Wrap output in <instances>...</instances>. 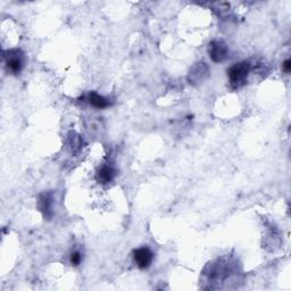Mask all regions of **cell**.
I'll return each instance as SVG.
<instances>
[{"label":"cell","mask_w":291,"mask_h":291,"mask_svg":"<svg viewBox=\"0 0 291 291\" xmlns=\"http://www.w3.org/2000/svg\"><path fill=\"white\" fill-rule=\"evenodd\" d=\"M251 66L249 62H240L232 65L231 67L228 69V76L230 85L233 89L242 88L248 80L249 73H250Z\"/></svg>","instance_id":"obj_1"},{"label":"cell","mask_w":291,"mask_h":291,"mask_svg":"<svg viewBox=\"0 0 291 291\" xmlns=\"http://www.w3.org/2000/svg\"><path fill=\"white\" fill-rule=\"evenodd\" d=\"M208 54L214 63H223L229 58V47L223 41L214 40L208 47Z\"/></svg>","instance_id":"obj_2"},{"label":"cell","mask_w":291,"mask_h":291,"mask_svg":"<svg viewBox=\"0 0 291 291\" xmlns=\"http://www.w3.org/2000/svg\"><path fill=\"white\" fill-rule=\"evenodd\" d=\"M6 59V68L12 74H20L23 68V55L20 50H10L4 55Z\"/></svg>","instance_id":"obj_3"},{"label":"cell","mask_w":291,"mask_h":291,"mask_svg":"<svg viewBox=\"0 0 291 291\" xmlns=\"http://www.w3.org/2000/svg\"><path fill=\"white\" fill-rule=\"evenodd\" d=\"M133 259L139 268H148L154 260V253L148 247H141L133 251Z\"/></svg>","instance_id":"obj_4"},{"label":"cell","mask_w":291,"mask_h":291,"mask_svg":"<svg viewBox=\"0 0 291 291\" xmlns=\"http://www.w3.org/2000/svg\"><path fill=\"white\" fill-rule=\"evenodd\" d=\"M210 74V68L205 63H198L190 69L188 80L190 83H201Z\"/></svg>","instance_id":"obj_5"},{"label":"cell","mask_w":291,"mask_h":291,"mask_svg":"<svg viewBox=\"0 0 291 291\" xmlns=\"http://www.w3.org/2000/svg\"><path fill=\"white\" fill-rule=\"evenodd\" d=\"M116 175L115 168L112 166L111 164H104L103 166L98 168V171L95 172V180L102 184H107L114 180Z\"/></svg>","instance_id":"obj_6"},{"label":"cell","mask_w":291,"mask_h":291,"mask_svg":"<svg viewBox=\"0 0 291 291\" xmlns=\"http://www.w3.org/2000/svg\"><path fill=\"white\" fill-rule=\"evenodd\" d=\"M89 104L94 108H98V110H104V108H107L111 106V102L108 98H105L104 95H101L97 92H91L89 94Z\"/></svg>","instance_id":"obj_7"},{"label":"cell","mask_w":291,"mask_h":291,"mask_svg":"<svg viewBox=\"0 0 291 291\" xmlns=\"http://www.w3.org/2000/svg\"><path fill=\"white\" fill-rule=\"evenodd\" d=\"M39 206H40V211L43 213L46 217H50L53 214L51 207H53V197L50 193H43L39 199Z\"/></svg>","instance_id":"obj_8"},{"label":"cell","mask_w":291,"mask_h":291,"mask_svg":"<svg viewBox=\"0 0 291 291\" xmlns=\"http://www.w3.org/2000/svg\"><path fill=\"white\" fill-rule=\"evenodd\" d=\"M69 139V145H71L72 150H79L81 148V139L75 133H71Z\"/></svg>","instance_id":"obj_9"},{"label":"cell","mask_w":291,"mask_h":291,"mask_svg":"<svg viewBox=\"0 0 291 291\" xmlns=\"http://www.w3.org/2000/svg\"><path fill=\"white\" fill-rule=\"evenodd\" d=\"M82 259H83V256L80 253V251H73L69 256V263H71L72 266H77V265H80Z\"/></svg>","instance_id":"obj_10"},{"label":"cell","mask_w":291,"mask_h":291,"mask_svg":"<svg viewBox=\"0 0 291 291\" xmlns=\"http://www.w3.org/2000/svg\"><path fill=\"white\" fill-rule=\"evenodd\" d=\"M282 69H283V72L285 74H289L290 71H291V60L288 58L285 59L283 64H282Z\"/></svg>","instance_id":"obj_11"}]
</instances>
